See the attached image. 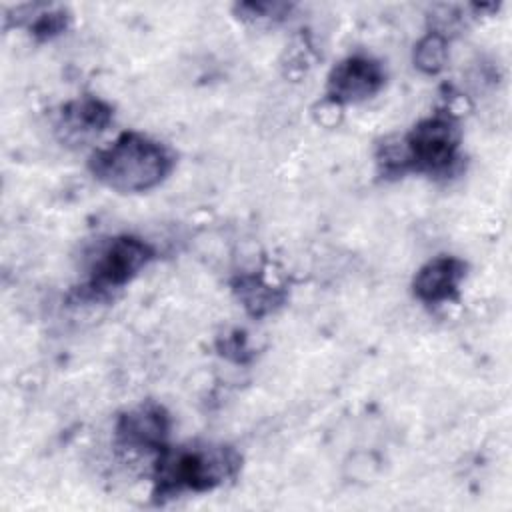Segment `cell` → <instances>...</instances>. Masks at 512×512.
<instances>
[{
	"label": "cell",
	"mask_w": 512,
	"mask_h": 512,
	"mask_svg": "<svg viewBox=\"0 0 512 512\" xmlns=\"http://www.w3.org/2000/svg\"><path fill=\"white\" fill-rule=\"evenodd\" d=\"M456 146V124L448 116H434L420 122L406 138L386 142L380 162L390 172H402L406 168L440 172L454 160Z\"/></svg>",
	"instance_id": "3"
},
{
	"label": "cell",
	"mask_w": 512,
	"mask_h": 512,
	"mask_svg": "<svg viewBox=\"0 0 512 512\" xmlns=\"http://www.w3.org/2000/svg\"><path fill=\"white\" fill-rule=\"evenodd\" d=\"M384 74L378 62L366 56H350L336 64L328 78V94L334 104L360 102L380 90Z\"/></svg>",
	"instance_id": "5"
},
{
	"label": "cell",
	"mask_w": 512,
	"mask_h": 512,
	"mask_svg": "<svg viewBox=\"0 0 512 512\" xmlns=\"http://www.w3.org/2000/svg\"><path fill=\"white\" fill-rule=\"evenodd\" d=\"M238 468V456L226 446L188 444L168 448L158 456L156 482L160 492L210 490Z\"/></svg>",
	"instance_id": "2"
},
{
	"label": "cell",
	"mask_w": 512,
	"mask_h": 512,
	"mask_svg": "<svg viewBox=\"0 0 512 512\" xmlns=\"http://www.w3.org/2000/svg\"><path fill=\"white\" fill-rule=\"evenodd\" d=\"M464 264L452 256H440L424 264L414 278V292L422 302L440 304L456 296Z\"/></svg>",
	"instance_id": "7"
},
{
	"label": "cell",
	"mask_w": 512,
	"mask_h": 512,
	"mask_svg": "<svg viewBox=\"0 0 512 512\" xmlns=\"http://www.w3.org/2000/svg\"><path fill=\"white\" fill-rule=\"evenodd\" d=\"M152 258V248L134 236L112 238L96 256L90 268V284L96 290L126 284Z\"/></svg>",
	"instance_id": "4"
},
{
	"label": "cell",
	"mask_w": 512,
	"mask_h": 512,
	"mask_svg": "<svg viewBox=\"0 0 512 512\" xmlns=\"http://www.w3.org/2000/svg\"><path fill=\"white\" fill-rule=\"evenodd\" d=\"M168 434V416L160 406L146 404L130 410L118 422V438L126 448H160Z\"/></svg>",
	"instance_id": "8"
},
{
	"label": "cell",
	"mask_w": 512,
	"mask_h": 512,
	"mask_svg": "<svg viewBox=\"0 0 512 512\" xmlns=\"http://www.w3.org/2000/svg\"><path fill=\"white\" fill-rule=\"evenodd\" d=\"M172 168L170 152L156 140L126 132L92 158L94 176L118 192H144Z\"/></svg>",
	"instance_id": "1"
},
{
	"label": "cell",
	"mask_w": 512,
	"mask_h": 512,
	"mask_svg": "<svg viewBox=\"0 0 512 512\" xmlns=\"http://www.w3.org/2000/svg\"><path fill=\"white\" fill-rule=\"evenodd\" d=\"M414 62L420 70L434 74L442 70L446 62V38L440 32H430L424 36L414 52Z\"/></svg>",
	"instance_id": "9"
},
{
	"label": "cell",
	"mask_w": 512,
	"mask_h": 512,
	"mask_svg": "<svg viewBox=\"0 0 512 512\" xmlns=\"http://www.w3.org/2000/svg\"><path fill=\"white\" fill-rule=\"evenodd\" d=\"M112 120L110 108L96 98H82L66 104L58 114L56 130L66 144L82 146L98 136Z\"/></svg>",
	"instance_id": "6"
}]
</instances>
